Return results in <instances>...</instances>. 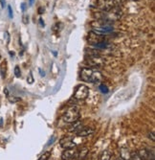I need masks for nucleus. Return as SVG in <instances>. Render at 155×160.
I'll use <instances>...</instances> for the list:
<instances>
[{
    "label": "nucleus",
    "mask_w": 155,
    "mask_h": 160,
    "mask_svg": "<svg viewBox=\"0 0 155 160\" xmlns=\"http://www.w3.org/2000/svg\"><path fill=\"white\" fill-rule=\"evenodd\" d=\"M120 157L123 160H131V151L127 148H122L120 150Z\"/></svg>",
    "instance_id": "nucleus-9"
},
{
    "label": "nucleus",
    "mask_w": 155,
    "mask_h": 160,
    "mask_svg": "<svg viewBox=\"0 0 155 160\" xmlns=\"http://www.w3.org/2000/svg\"><path fill=\"white\" fill-rule=\"evenodd\" d=\"M85 56L87 58H91V57H98L100 56V51L97 50V49H92V48H89L85 50Z\"/></svg>",
    "instance_id": "nucleus-13"
},
{
    "label": "nucleus",
    "mask_w": 155,
    "mask_h": 160,
    "mask_svg": "<svg viewBox=\"0 0 155 160\" xmlns=\"http://www.w3.org/2000/svg\"><path fill=\"white\" fill-rule=\"evenodd\" d=\"M82 128V122L79 119V120H77L76 122H74V123H72V126H71L70 128H69V131H71V132H73V131H79L81 128Z\"/></svg>",
    "instance_id": "nucleus-10"
},
{
    "label": "nucleus",
    "mask_w": 155,
    "mask_h": 160,
    "mask_svg": "<svg viewBox=\"0 0 155 160\" xmlns=\"http://www.w3.org/2000/svg\"><path fill=\"white\" fill-rule=\"evenodd\" d=\"M81 79L83 82L91 83H100L103 82V75L100 71L94 70L89 67L83 68L81 72Z\"/></svg>",
    "instance_id": "nucleus-1"
},
{
    "label": "nucleus",
    "mask_w": 155,
    "mask_h": 160,
    "mask_svg": "<svg viewBox=\"0 0 155 160\" xmlns=\"http://www.w3.org/2000/svg\"><path fill=\"white\" fill-rule=\"evenodd\" d=\"M88 152H89V149L86 147L84 148H82L81 150H78V155H77V157L76 159H79V160H82V159H84L87 155H88Z\"/></svg>",
    "instance_id": "nucleus-11"
},
{
    "label": "nucleus",
    "mask_w": 155,
    "mask_h": 160,
    "mask_svg": "<svg viewBox=\"0 0 155 160\" xmlns=\"http://www.w3.org/2000/svg\"><path fill=\"white\" fill-rule=\"evenodd\" d=\"M77 155H78V150L76 148L68 149V150H65L61 153V159L62 160H73V159H76Z\"/></svg>",
    "instance_id": "nucleus-6"
},
{
    "label": "nucleus",
    "mask_w": 155,
    "mask_h": 160,
    "mask_svg": "<svg viewBox=\"0 0 155 160\" xmlns=\"http://www.w3.org/2000/svg\"><path fill=\"white\" fill-rule=\"evenodd\" d=\"M138 155L142 160H154V151L147 150V149H140L137 151Z\"/></svg>",
    "instance_id": "nucleus-4"
},
{
    "label": "nucleus",
    "mask_w": 155,
    "mask_h": 160,
    "mask_svg": "<svg viewBox=\"0 0 155 160\" xmlns=\"http://www.w3.org/2000/svg\"><path fill=\"white\" fill-rule=\"evenodd\" d=\"M33 4H34V0H30V1H29V5L32 6Z\"/></svg>",
    "instance_id": "nucleus-30"
},
{
    "label": "nucleus",
    "mask_w": 155,
    "mask_h": 160,
    "mask_svg": "<svg viewBox=\"0 0 155 160\" xmlns=\"http://www.w3.org/2000/svg\"><path fill=\"white\" fill-rule=\"evenodd\" d=\"M8 11H9V16L11 17V18H13V10H12V7L11 6H8Z\"/></svg>",
    "instance_id": "nucleus-22"
},
{
    "label": "nucleus",
    "mask_w": 155,
    "mask_h": 160,
    "mask_svg": "<svg viewBox=\"0 0 155 160\" xmlns=\"http://www.w3.org/2000/svg\"><path fill=\"white\" fill-rule=\"evenodd\" d=\"M27 19H28V17H27V16H23V22H24L25 24L28 23V20H27Z\"/></svg>",
    "instance_id": "nucleus-27"
},
{
    "label": "nucleus",
    "mask_w": 155,
    "mask_h": 160,
    "mask_svg": "<svg viewBox=\"0 0 155 160\" xmlns=\"http://www.w3.org/2000/svg\"><path fill=\"white\" fill-rule=\"evenodd\" d=\"M8 100H9V102L12 103V104H15V103H17V102L21 101L20 98L15 97V96H8Z\"/></svg>",
    "instance_id": "nucleus-17"
},
{
    "label": "nucleus",
    "mask_w": 155,
    "mask_h": 160,
    "mask_svg": "<svg viewBox=\"0 0 155 160\" xmlns=\"http://www.w3.org/2000/svg\"><path fill=\"white\" fill-rule=\"evenodd\" d=\"M38 11V14H40V15L44 13V9H43L42 7H39Z\"/></svg>",
    "instance_id": "nucleus-24"
},
{
    "label": "nucleus",
    "mask_w": 155,
    "mask_h": 160,
    "mask_svg": "<svg viewBox=\"0 0 155 160\" xmlns=\"http://www.w3.org/2000/svg\"><path fill=\"white\" fill-rule=\"evenodd\" d=\"M99 88H100L101 91L103 92V93H107V92H108V88H107V87H106V85H104V84H100Z\"/></svg>",
    "instance_id": "nucleus-19"
},
{
    "label": "nucleus",
    "mask_w": 155,
    "mask_h": 160,
    "mask_svg": "<svg viewBox=\"0 0 155 160\" xmlns=\"http://www.w3.org/2000/svg\"><path fill=\"white\" fill-rule=\"evenodd\" d=\"M15 76L16 78H20L21 77V71H20V67L19 66H15Z\"/></svg>",
    "instance_id": "nucleus-18"
},
{
    "label": "nucleus",
    "mask_w": 155,
    "mask_h": 160,
    "mask_svg": "<svg viewBox=\"0 0 155 160\" xmlns=\"http://www.w3.org/2000/svg\"><path fill=\"white\" fill-rule=\"evenodd\" d=\"M104 63V60L101 58L100 56L98 57H91V58H86L85 60V64L89 67H96V66H101Z\"/></svg>",
    "instance_id": "nucleus-5"
},
{
    "label": "nucleus",
    "mask_w": 155,
    "mask_h": 160,
    "mask_svg": "<svg viewBox=\"0 0 155 160\" xmlns=\"http://www.w3.org/2000/svg\"><path fill=\"white\" fill-rule=\"evenodd\" d=\"M80 109L79 107H77L76 106L70 107L65 113L63 114L62 119L64 122L68 123V124H72V123L76 122L77 120L80 119Z\"/></svg>",
    "instance_id": "nucleus-2"
},
{
    "label": "nucleus",
    "mask_w": 155,
    "mask_h": 160,
    "mask_svg": "<svg viewBox=\"0 0 155 160\" xmlns=\"http://www.w3.org/2000/svg\"><path fill=\"white\" fill-rule=\"evenodd\" d=\"M92 46L94 49H99V51H100V50H103V49L109 48L110 44L107 41H101V42H98V43L92 44Z\"/></svg>",
    "instance_id": "nucleus-12"
},
{
    "label": "nucleus",
    "mask_w": 155,
    "mask_h": 160,
    "mask_svg": "<svg viewBox=\"0 0 155 160\" xmlns=\"http://www.w3.org/2000/svg\"><path fill=\"white\" fill-rule=\"evenodd\" d=\"M50 157H51V151H45L38 160H49Z\"/></svg>",
    "instance_id": "nucleus-16"
},
{
    "label": "nucleus",
    "mask_w": 155,
    "mask_h": 160,
    "mask_svg": "<svg viewBox=\"0 0 155 160\" xmlns=\"http://www.w3.org/2000/svg\"><path fill=\"white\" fill-rule=\"evenodd\" d=\"M2 124H3V120L0 119V127H2Z\"/></svg>",
    "instance_id": "nucleus-31"
},
{
    "label": "nucleus",
    "mask_w": 155,
    "mask_h": 160,
    "mask_svg": "<svg viewBox=\"0 0 155 160\" xmlns=\"http://www.w3.org/2000/svg\"><path fill=\"white\" fill-rule=\"evenodd\" d=\"M0 4H1V7L4 8L5 5H6V1H5V0H0Z\"/></svg>",
    "instance_id": "nucleus-26"
},
{
    "label": "nucleus",
    "mask_w": 155,
    "mask_h": 160,
    "mask_svg": "<svg viewBox=\"0 0 155 160\" xmlns=\"http://www.w3.org/2000/svg\"><path fill=\"white\" fill-rule=\"evenodd\" d=\"M6 72H7V61L3 60L2 63L0 64V74H1V77L3 79L6 77Z\"/></svg>",
    "instance_id": "nucleus-15"
},
{
    "label": "nucleus",
    "mask_w": 155,
    "mask_h": 160,
    "mask_svg": "<svg viewBox=\"0 0 155 160\" xmlns=\"http://www.w3.org/2000/svg\"><path fill=\"white\" fill-rule=\"evenodd\" d=\"M0 60H1V55H0Z\"/></svg>",
    "instance_id": "nucleus-33"
},
{
    "label": "nucleus",
    "mask_w": 155,
    "mask_h": 160,
    "mask_svg": "<svg viewBox=\"0 0 155 160\" xmlns=\"http://www.w3.org/2000/svg\"><path fill=\"white\" fill-rule=\"evenodd\" d=\"M4 93L6 94V96H7V97L9 96V91H8L7 88H5V89H4Z\"/></svg>",
    "instance_id": "nucleus-28"
},
{
    "label": "nucleus",
    "mask_w": 155,
    "mask_h": 160,
    "mask_svg": "<svg viewBox=\"0 0 155 160\" xmlns=\"http://www.w3.org/2000/svg\"><path fill=\"white\" fill-rule=\"evenodd\" d=\"M39 23L41 24V26H44V22L42 21V19H41V18H39Z\"/></svg>",
    "instance_id": "nucleus-29"
},
{
    "label": "nucleus",
    "mask_w": 155,
    "mask_h": 160,
    "mask_svg": "<svg viewBox=\"0 0 155 160\" xmlns=\"http://www.w3.org/2000/svg\"><path fill=\"white\" fill-rule=\"evenodd\" d=\"M59 144H61V148H63L64 150H68V149H73L76 148L77 144L74 142V140L71 137H64L61 141H59Z\"/></svg>",
    "instance_id": "nucleus-7"
},
{
    "label": "nucleus",
    "mask_w": 155,
    "mask_h": 160,
    "mask_svg": "<svg viewBox=\"0 0 155 160\" xmlns=\"http://www.w3.org/2000/svg\"><path fill=\"white\" fill-rule=\"evenodd\" d=\"M88 94H89L88 87L84 84H81V85H78L76 87L73 98H75L76 100H80V101L85 100L88 97Z\"/></svg>",
    "instance_id": "nucleus-3"
},
{
    "label": "nucleus",
    "mask_w": 155,
    "mask_h": 160,
    "mask_svg": "<svg viewBox=\"0 0 155 160\" xmlns=\"http://www.w3.org/2000/svg\"><path fill=\"white\" fill-rule=\"evenodd\" d=\"M148 138H150V139H151V141H152V142H154V141H155V137H154V132H153V131H151V132H148Z\"/></svg>",
    "instance_id": "nucleus-21"
},
{
    "label": "nucleus",
    "mask_w": 155,
    "mask_h": 160,
    "mask_svg": "<svg viewBox=\"0 0 155 160\" xmlns=\"http://www.w3.org/2000/svg\"><path fill=\"white\" fill-rule=\"evenodd\" d=\"M94 132H95V130H94V128H89V127L81 128L79 131H77V136L85 137V136H88V135H92Z\"/></svg>",
    "instance_id": "nucleus-8"
},
{
    "label": "nucleus",
    "mask_w": 155,
    "mask_h": 160,
    "mask_svg": "<svg viewBox=\"0 0 155 160\" xmlns=\"http://www.w3.org/2000/svg\"><path fill=\"white\" fill-rule=\"evenodd\" d=\"M115 160H123V159H122V158H121L120 156H119V157H117V158H116Z\"/></svg>",
    "instance_id": "nucleus-32"
},
{
    "label": "nucleus",
    "mask_w": 155,
    "mask_h": 160,
    "mask_svg": "<svg viewBox=\"0 0 155 160\" xmlns=\"http://www.w3.org/2000/svg\"><path fill=\"white\" fill-rule=\"evenodd\" d=\"M5 36H6V38H7V43H9V42H10V35H9V33L6 32Z\"/></svg>",
    "instance_id": "nucleus-23"
},
{
    "label": "nucleus",
    "mask_w": 155,
    "mask_h": 160,
    "mask_svg": "<svg viewBox=\"0 0 155 160\" xmlns=\"http://www.w3.org/2000/svg\"><path fill=\"white\" fill-rule=\"evenodd\" d=\"M21 10H22L23 12H25V10H26V4H25V3H22V4H21Z\"/></svg>",
    "instance_id": "nucleus-25"
},
{
    "label": "nucleus",
    "mask_w": 155,
    "mask_h": 160,
    "mask_svg": "<svg viewBox=\"0 0 155 160\" xmlns=\"http://www.w3.org/2000/svg\"><path fill=\"white\" fill-rule=\"evenodd\" d=\"M27 82H28V83H33V82H34V78H33L32 73H30V74H29V77L27 78Z\"/></svg>",
    "instance_id": "nucleus-20"
},
{
    "label": "nucleus",
    "mask_w": 155,
    "mask_h": 160,
    "mask_svg": "<svg viewBox=\"0 0 155 160\" xmlns=\"http://www.w3.org/2000/svg\"><path fill=\"white\" fill-rule=\"evenodd\" d=\"M113 155V152L110 150H105L100 155V160H110Z\"/></svg>",
    "instance_id": "nucleus-14"
}]
</instances>
